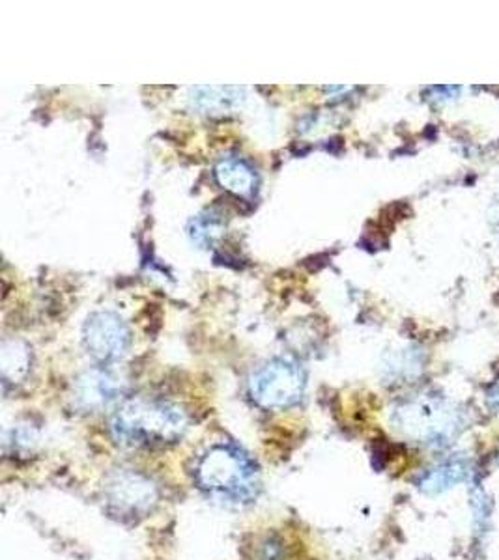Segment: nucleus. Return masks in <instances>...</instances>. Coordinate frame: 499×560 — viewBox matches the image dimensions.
Here are the masks:
<instances>
[{
    "label": "nucleus",
    "instance_id": "4",
    "mask_svg": "<svg viewBox=\"0 0 499 560\" xmlns=\"http://www.w3.org/2000/svg\"><path fill=\"white\" fill-rule=\"evenodd\" d=\"M105 503L118 520L137 522L160 503V488L144 472L118 469L105 482Z\"/></svg>",
    "mask_w": 499,
    "mask_h": 560
},
{
    "label": "nucleus",
    "instance_id": "9",
    "mask_svg": "<svg viewBox=\"0 0 499 560\" xmlns=\"http://www.w3.org/2000/svg\"><path fill=\"white\" fill-rule=\"evenodd\" d=\"M31 350L21 340H7L2 345V380L4 385L20 383L28 374Z\"/></svg>",
    "mask_w": 499,
    "mask_h": 560
},
{
    "label": "nucleus",
    "instance_id": "1",
    "mask_svg": "<svg viewBox=\"0 0 499 560\" xmlns=\"http://www.w3.org/2000/svg\"><path fill=\"white\" fill-rule=\"evenodd\" d=\"M193 477L200 491L221 503L250 504L260 493L258 465L232 441L211 445L197 459Z\"/></svg>",
    "mask_w": 499,
    "mask_h": 560
},
{
    "label": "nucleus",
    "instance_id": "10",
    "mask_svg": "<svg viewBox=\"0 0 499 560\" xmlns=\"http://www.w3.org/2000/svg\"><path fill=\"white\" fill-rule=\"evenodd\" d=\"M224 219L218 211H202L197 217H193L192 223L187 226V234L192 242L200 248H210L219 237L223 236Z\"/></svg>",
    "mask_w": 499,
    "mask_h": 560
},
{
    "label": "nucleus",
    "instance_id": "6",
    "mask_svg": "<svg viewBox=\"0 0 499 560\" xmlns=\"http://www.w3.org/2000/svg\"><path fill=\"white\" fill-rule=\"evenodd\" d=\"M126 390V382L115 370L96 366L86 370L73 383V400L84 411H97L118 400Z\"/></svg>",
    "mask_w": 499,
    "mask_h": 560
},
{
    "label": "nucleus",
    "instance_id": "7",
    "mask_svg": "<svg viewBox=\"0 0 499 560\" xmlns=\"http://www.w3.org/2000/svg\"><path fill=\"white\" fill-rule=\"evenodd\" d=\"M213 174L224 191L237 197H253L258 189V174L255 166L236 153L223 155L213 166Z\"/></svg>",
    "mask_w": 499,
    "mask_h": 560
},
{
    "label": "nucleus",
    "instance_id": "5",
    "mask_svg": "<svg viewBox=\"0 0 499 560\" xmlns=\"http://www.w3.org/2000/svg\"><path fill=\"white\" fill-rule=\"evenodd\" d=\"M83 345L100 364L120 361L131 346V331L120 316L111 311L90 314L83 325Z\"/></svg>",
    "mask_w": 499,
    "mask_h": 560
},
{
    "label": "nucleus",
    "instance_id": "8",
    "mask_svg": "<svg viewBox=\"0 0 499 560\" xmlns=\"http://www.w3.org/2000/svg\"><path fill=\"white\" fill-rule=\"evenodd\" d=\"M244 102V86H195L189 92V105L200 115H231Z\"/></svg>",
    "mask_w": 499,
    "mask_h": 560
},
{
    "label": "nucleus",
    "instance_id": "3",
    "mask_svg": "<svg viewBox=\"0 0 499 560\" xmlns=\"http://www.w3.org/2000/svg\"><path fill=\"white\" fill-rule=\"evenodd\" d=\"M307 388V374L300 363L276 357L260 364L250 377V396L258 408L268 411L294 408Z\"/></svg>",
    "mask_w": 499,
    "mask_h": 560
},
{
    "label": "nucleus",
    "instance_id": "2",
    "mask_svg": "<svg viewBox=\"0 0 499 560\" xmlns=\"http://www.w3.org/2000/svg\"><path fill=\"white\" fill-rule=\"evenodd\" d=\"M187 430V415L178 404L158 398H135L111 417L118 443L137 448H161L178 443Z\"/></svg>",
    "mask_w": 499,
    "mask_h": 560
}]
</instances>
